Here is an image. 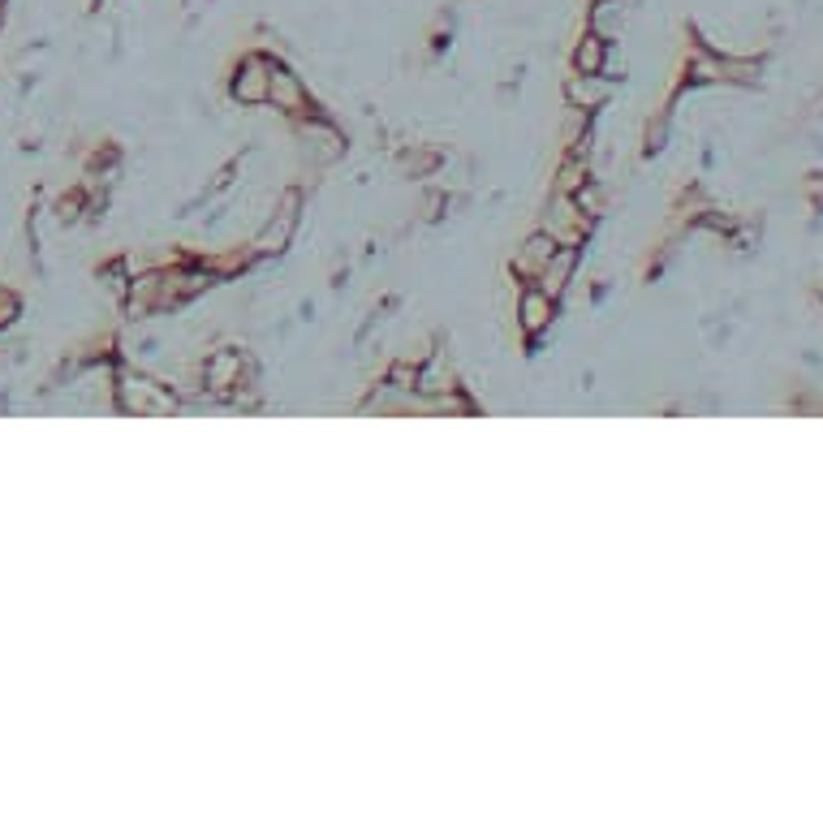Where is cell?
Segmentation results:
<instances>
[{"label": "cell", "mask_w": 823, "mask_h": 823, "mask_svg": "<svg viewBox=\"0 0 823 823\" xmlns=\"http://www.w3.org/2000/svg\"><path fill=\"white\" fill-rule=\"evenodd\" d=\"M117 405L125 414H138V419H164L177 410V397L164 389L152 376H138L130 367L117 371Z\"/></svg>", "instance_id": "cell-1"}, {"label": "cell", "mask_w": 823, "mask_h": 823, "mask_svg": "<svg viewBox=\"0 0 823 823\" xmlns=\"http://www.w3.org/2000/svg\"><path fill=\"white\" fill-rule=\"evenodd\" d=\"M268 82H272V56L268 52H246L234 74V100L268 104Z\"/></svg>", "instance_id": "cell-2"}, {"label": "cell", "mask_w": 823, "mask_h": 823, "mask_svg": "<svg viewBox=\"0 0 823 823\" xmlns=\"http://www.w3.org/2000/svg\"><path fill=\"white\" fill-rule=\"evenodd\" d=\"M307 86H302V79L294 74V70H285L280 61H272V82H268V104L272 109H280V113H289V117H298V113H307Z\"/></svg>", "instance_id": "cell-3"}, {"label": "cell", "mask_w": 823, "mask_h": 823, "mask_svg": "<svg viewBox=\"0 0 823 823\" xmlns=\"http://www.w3.org/2000/svg\"><path fill=\"white\" fill-rule=\"evenodd\" d=\"M552 315H556V298L544 294L539 285H531L522 298H517V328L526 337H544L552 328Z\"/></svg>", "instance_id": "cell-4"}, {"label": "cell", "mask_w": 823, "mask_h": 823, "mask_svg": "<svg viewBox=\"0 0 823 823\" xmlns=\"http://www.w3.org/2000/svg\"><path fill=\"white\" fill-rule=\"evenodd\" d=\"M298 207H302V195H298V191H289V195H285V203H280V225L272 220L264 234L255 237V250H259V255H272V250H285V246H289L294 225H298Z\"/></svg>", "instance_id": "cell-5"}, {"label": "cell", "mask_w": 823, "mask_h": 823, "mask_svg": "<svg viewBox=\"0 0 823 823\" xmlns=\"http://www.w3.org/2000/svg\"><path fill=\"white\" fill-rule=\"evenodd\" d=\"M574 268H578V250H574V246H556V255L544 264V272L535 276V280H539L544 294L560 298V294L569 289V280H574Z\"/></svg>", "instance_id": "cell-6"}, {"label": "cell", "mask_w": 823, "mask_h": 823, "mask_svg": "<svg viewBox=\"0 0 823 823\" xmlns=\"http://www.w3.org/2000/svg\"><path fill=\"white\" fill-rule=\"evenodd\" d=\"M565 100H569V109H599L604 100H608V82H604V74H569V82H565Z\"/></svg>", "instance_id": "cell-7"}, {"label": "cell", "mask_w": 823, "mask_h": 823, "mask_svg": "<svg viewBox=\"0 0 823 823\" xmlns=\"http://www.w3.org/2000/svg\"><path fill=\"white\" fill-rule=\"evenodd\" d=\"M241 384V353L237 350H216L207 358V389L229 392Z\"/></svg>", "instance_id": "cell-8"}, {"label": "cell", "mask_w": 823, "mask_h": 823, "mask_svg": "<svg viewBox=\"0 0 823 823\" xmlns=\"http://www.w3.org/2000/svg\"><path fill=\"white\" fill-rule=\"evenodd\" d=\"M556 246H560V241H556L548 229L531 237V241H526V250H522V259H517V276H531V280H535V276L544 272V264L556 255Z\"/></svg>", "instance_id": "cell-9"}, {"label": "cell", "mask_w": 823, "mask_h": 823, "mask_svg": "<svg viewBox=\"0 0 823 823\" xmlns=\"http://www.w3.org/2000/svg\"><path fill=\"white\" fill-rule=\"evenodd\" d=\"M604 65H608V40L587 31L574 48V70L578 74H604Z\"/></svg>", "instance_id": "cell-10"}, {"label": "cell", "mask_w": 823, "mask_h": 823, "mask_svg": "<svg viewBox=\"0 0 823 823\" xmlns=\"http://www.w3.org/2000/svg\"><path fill=\"white\" fill-rule=\"evenodd\" d=\"M307 138H319V156L323 160H337L341 156V134L323 121H307Z\"/></svg>", "instance_id": "cell-11"}, {"label": "cell", "mask_w": 823, "mask_h": 823, "mask_svg": "<svg viewBox=\"0 0 823 823\" xmlns=\"http://www.w3.org/2000/svg\"><path fill=\"white\" fill-rule=\"evenodd\" d=\"M587 186V164L583 160H569L565 168H560V182H556V195H578Z\"/></svg>", "instance_id": "cell-12"}, {"label": "cell", "mask_w": 823, "mask_h": 823, "mask_svg": "<svg viewBox=\"0 0 823 823\" xmlns=\"http://www.w3.org/2000/svg\"><path fill=\"white\" fill-rule=\"evenodd\" d=\"M423 384V371L419 367H410V362H397L389 371V389H401V392H410V389H419Z\"/></svg>", "instance_id": "cell-13"}, {"label": "cell", "mask_w": 823, "mask_h": 823, "mask_svg": "<svg viewBox=\"0 0 823 823\" xmlns=\"http://www.w3.org/2000/svg\"><path fill=\"white\" fill-rule=\"evenodd\" d=\"M13 315H18V298H13L9 289H0V328H4Z\"/></svg>", "instance_id": "cell-14"}]
</instances>
